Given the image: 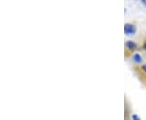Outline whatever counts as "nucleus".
Wrapping results in <instances>:
<instances>
[{"mask_svg":"<svg viewBox=\"0 0 146 120\" xmlns=\"http://www.w3.org/2000/svg\"><path fill=\"white\" fill-rule=\"evenodd\" d=\"M141 68H142V70H143L145 73H146V63L145 64V65H142V67H141Z\"/></svg>","mask_w":146,"mask_h":120,"instance_id":"nucleus-5","label":"nucleus"},{"mask_svg":"<svg viewBox=\"0 0 146 120\" xmlns=\"http://www.w3.org/2000/svg\"><path fill=\"white\" fill-rule=\"evenodd\" d=\"M132 59H133V61H134L135 63H136V64H140V63L142 62V61H143L142 57H141L139 53H136V54H134V55H133V57H132Z\"/></svg>","mask_w":146,"mask_h":120,"instance_id":"nucleus-3","label":"nucleus"},{"mask_svg":"<svg viewBox=\"0 0 146 120\" xmlns=\"http://www.w3.org/2000/svg\"><path fill=\"white\" fill-rule=\"evenodd\" d=\"M136 27L134 26L133 24H131V23L125 24V26H124V32H125L126 35H127V36L134 35L136 33Z\"/></svg>","mask_w":146,"mask_h":120,"instance_id":"nucleus-1","label":"nucleus"},{"mask_svg":"<svg viewBox=\"0 0 146 120\" xmlns=\"http://www.w3.org/2000/svg\"><path fill=\"white\" fill-rule=\"evenodd\" d=\"M143 1H145V0H143Z\"/></svg>","mask_w":146,"mask_h":120,"instance_id":"nucleus-7","label":"nucleus"},{"mask_svg":"<svg viewBox=\"0 0 146 120\" xmlns=\"http://www.w3.org/2000/svg\"><path fill=\"white\" fill-rule=\"evenodd\" d=\"M143 48H144V49H145V50H146V41H145V43L144 44V45H143Z\"/></svg>","mask_w":146,"mask_h":120,"instance_id":"nucleus-6","label":"nucleus"},{"mask_svg":"<svg viewBox=\"0 0 146 120\" xmlns=\"http://www.w3.org/2000/svg\"><path fill=\"white\" fill-rule=\"evenodd\" d=\"M131 118H132V120H141V118H140L137 115H133Z\"/></svg>","mask_w":146,"mask_h":120,"instance_id":"nucleus-4","label":"nucleus"},{"mask_svg":"<svg viewBox=\"0 0 146 120\" xmlns=\"http://www.w3.org/2000/svg\"><path fill=\"white\" fill-rule=\"evenodd\" d=\"M126 48L127 50H129L131 52L134 51V50H136L137 48V44L134 41H131V40H128V41L126 42L125 44Z\"/></svg>","mask_w":146,"mask_h":120,"instance_id":"nucleus-2","label":"nucleus"}]
</instances>
